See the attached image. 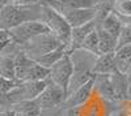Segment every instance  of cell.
Segmentation results:
<instances>
[{"label":"cell","mask_w":131,"mask_h":116,"mask_svg":"<svg viewBox=\"0 0 131 116\" xmlns=\"http://www.w3.org/2000/svg\"><path fill=\"white\" fill-rule=\"evenodd\" d=\"M34 8H37V5H29V7H21L15 4L7 5L5 8L0 10V29L10 30L21 25L23 22H26V21L41 20L42 3H41V9L38 12H33Z\"/></svg>","instance_id":"obj_1"},{"label":"cell","mask_w":131,"mask_h":116,"mask_svg":"<svg viewBox=\"0 0 131 116\" xmlns=\"http://www.w3.org/2000/svg\"><path fill=\"white\" fill-rule=\"evenodd\" d=\"M41 21L45 24L50 33L57 37L63 45L70 43V37H71V26L67 24L64 17L58 13L55 9L42 3V13H41Z\"/></svg>","instance_id":"obj_2"},{"label":"cell","mask_w":131,"mask_h":116,"mask_svg":"<svg viewBox=\"0 0 131 116\" xmlns=\"http://www.w3.org/2000/svg\"><path fill=\"white\" fill-rule=\"evenodd\" d=\"M60 45L63 43L57 37H54L51 33H46L31 38L30 40H28L26 43H24L20 47L26 54V56H29L33 60H37L38 57L43 56L51 50L59 47Z\"/></svg>","instance_id":"obj_3"},{"label":"cell","mask_w":131,"mask_h":116,"mask_svg":"<svg viewBox=\"0 0 131 116\" xmlns=\"http://www.w3.org/2000/svg\"><path fill=\"white\" fill-rule=\"evenodd\" d=\"M10 38L15 43H17L18 46H23L24 43H26L28 40H30L31 38H34L37 35L41 34H46L50 33L49 27L42 22L41 20H31V21H26L23 22L21 25L8 30Z\"/></svg>","instance_id":"obj_4"},{"label":"cell","mask_w":131,"mask_h":116,"mask_svg":"<svg viewBox=\"0 0 131 116\" xmlns=\"http://www.w3.org/2000/svg\"><path fill=\"white\" fill-rule=\"evenodd\" d=\"M66 98H67L66 91L58 85H55L49 78L45 90L39 94V97L36 99V102L38 103V106L42 111V110H51V108L62 107Z\"/></svg>","instance_id":"obj_5"},{"label":"cell","mask_w":131,"mask_h":116,"mask_svg":"<svg viewBox=\"0 0 131 116\" xmlns=\"http://www.w3.org/2000/svg\"><path fill=\"white\" fill-rule=\"evenodd\" d=\"M72 73H73L72 60L70 57V54H66L59 61H57L50 68V77L49 78L55 85L62 88L66 91V94H67L68 83H70V80L72 77Z\"/></svg>","instance_id":"obj_6"},{"label":"cell","mask_w":131,"mask_h":116,"mask_svg":"<svg viewBox=\"0 0 131 116\" xmlns=\"http://www.w3.org/2000/svg\"><path fill=\"white\" fill-rule=\"evenodd\" d=\"M54 9V8H52ZM58 13H60L67 24L72 27H78L84 24H88L96 20L97 8H86V9H66V8H55Z\"/></svg>","instance_id":"obj_7"},{"label":"cell","mask_w":131,"mask_h":116,"mask_svg":"<svg viewBox=\"0 0 131 116\" xmlns=\"http://www.w3.org/2000/svg\"><path fill=\"white\" fill-rule=\"evenodd\" d=\"M93 88H94V76L92 78H89L88 81L84 83V85H81L79 89H76L72 94H70V95L66 98V100L63 103L64 108H76V107H80L81 104L89 98Z\"/></svg>","instance_id":"obj_8"},{"label":"cell","mask_w":131,"mask_h":116,"mask_svg":"<svg viewBox=\"0 0 131 116\" xmlns=\"http://www.w3.org/2000/svg\"><path fill=\"white\" fill-rule=\"evenodd\" d=\"M96 27H97L96 20L91 21V22H88V24H84V25H81V26L72 27V29H71L70 43H68V50H70V52L73 51V50L81 48V45H83L84 39L88 37Z\"/></svg>","instance_id":"obj_9"},{"label":"cell","mask_w":131,"mask_h":116,"mask_svg":"<svg viewBox=\"0 0 131 116\" xmlns=\"http://www.w3.org/2000/svg\"><path fill=\"white\" fill-rule=\"evenodd\" d=\"M115 72H118V68L114 60V52L113 54H102L96 57L93 75H113Z\"/></svg>","instance_id":"obj_10"},{"label":"cell","mask_w":131,"mask_h":116,"mask_svg":"<svg viewBox=\"0 0 131 116\" xmlns=\"http://www.w3.org/2000/svg\"><path fill=\"white\" fill-rule=\"evenodd\" d=\"M98 27H101L102 30H105L106 33H109L110 35H113L115 39L118 38L119 33H121V29L123 26V21L118 14H115L113 10L109 12L102 20L101 22L97 25Z\"/></svg>","instance_id":"obj_11"},{"label":"cell","mask_w":131,"mask_h":116,"mask_svg":"<svg viewBox=\"0 0 131 116\" xmlns=\"http://www.w3.org/2000/svg\"><path fill=\"white\" fill-rule=\"evenodd\" d=\"M94 90L105 99L115 100V94L112 85L110 75H94Z\"/></svg>","instance_id":"obj_12"},{"label":"cell","mask_w":131,"mask_h":116,"mask_svg":"<svg viewBox=\"0 0 131 116\" xmlns=\"http://www.w3.org/2000/svg\"><path fill=\"white\" fill-rule=\"evenodd\" d=\"M66 54H70V50H68V46L67 45H60L59 47L51 50L50 52H47V54H45L43 56L38 57L36 61L38 63V64L46 67V68H51L54 64H55L57 61H59Z\"/></svg>","instance_id":"obj_13"},{"label":"cell","mask_w":131,"mask_h":116,"mask_svg":"<svg viewBox=\"0 0 131 116\" xmlns=\"http://www.w3.org/2000/svg\"><path fill=\"white\" fill-rule=\"evenodd\" d=\"M112 85L114 89L115 99H126L128 98V83L127 78L123 72H115L113 75H110Z\"/></svg>","instance_id":"obj_14"},{"label":"cell","mask_w":131,"mask_h":116,"mask_svg":"<svg viewBox=\"0 0 131 116\" xmlns=\"http://www.w3.org/2000/svg\"><path fill=\"white\" fill-rule=\"evenodd\" d=\"M15 52H5L4 51L0 54V76L2 77H5L9 80H16L15 59H13Z\"/></svg>","instance_id":"obj_15"},{"label":"cell","mask_w":131,"mask_h":116,"mask_svg":"<svg viewBox=\"0 0 131 116\" xmlns=\"http://www.w3.org/2000/svg\"><path fill=\"white\" fill-rule=\"evenodd\" d=\"M97 34H98V50H100V55L113 54L117 48V39L98 26H97Z\"/></svg>","instance_id":"obj_16"},{"label":"cell","mask_w":131,"mask_h":116,"mask_svg":"<svg viewBox=\"0 0 131 116\" xmlns=\"http://www.w3.org/2000/svg\"><path fill=\"white\" fill-rule=\"evenodd\" d=\"M114 60L119 72H125L131 63V45L117 47L114 51Z\"/></svg>","instance_id":"obj_17"},{"label":"cell","mask_w":131,"mask_h":116,"mask_svg":"<svg viewBox=\"0 0 131 116\" xmlns=\"http://www.w3.org/2000/svg\"><path fill=\"white\" fill-rule=\"evenodd\" d=\"M50 77V69L34 61L24 81H45Z\"/></svg>","instance_id":"obj_18"},{"label":"cell","mask_w":131,"mask_h":116,"mask_svg":"<svg viewBox=\"0 0 131 116\" xmlns=\"http://www.w3.org/2000/svg\"><path fill=\"white\" fill-rule=\"evenodd\" d=\"M112 10L121 18H131V0H113Z\"/></svg>","instance_id":"obj_19"},{"label":"cell","mask_w":131,"mask_h":116,"mask_svg":"<svg viewBox=\"0 0 131 116\" xmlns=\"http://www.w3.org/2000/svg\"><path fill=\"white\" fill-rule=\"evenodd\" d=\"M81 48L91 52V54L98 56L100 55V50H98V34H97V27L92 31V33L86 37L81 45Z\"/></svg>","instance_id":"obj_20"},{"label":"cell","mask_w":131,"mask_h":116,"mask_svg":"<svg viewBox=\"0 0 131 116\" xmlns=\"http://www.w3.org/2000/svg\"><path fill=\"white\" fill-rule=\"evenodd\" d=\"M131 45V24H123L121 33L117 38V47Z\"/></svg>","instance_id":"obj_21"},{"label":"cell","mask_w":131,"mask_h":116,"mask_svg":"<svg viewBox=\"0 0 131 116\" xmlns=\"http://www.w3.org/2000/svg\"><path fill=\"white\" fill-rule=\"evenodd\" d=\"M17 80H9V78H5V77H2L0 76V94H8L12 91L17 85H18Z\"/></svg>","instance_id":"obj_22"},{"label":"cell","mask_w":131,"mask_h":116,"mask_svg":"<svg viewBox=\"0 0 131 116\" xmlns=\"http://www.w3.org/2000/svg\"><path fill=\"white\" fill-rule=\"evenodd\" d=\"M62 107H57V108H51V110H42L41 113L38 116H63V111H60Z\"/></svg>","instance_id":"obj_23"},{"label":"cell","mask_w":131,"mask_h":116,"mask_svg":"<svg viewBox=\"0 0 131 116\" xmlns=\"http://www.w3.org/2000/svg\"><path fill=\"white\" fill-rule=\"evenodd\" d=\"M12 4H15V5H21V7L38 5V4H41V0H13Z\"/></svg>","instance_id":"obj_24"},{"label":"cell","mask_w":131,"mask_h":116,"mask_svg":"<svg viewBox=\"0 0 131 116\" xmlns=\"http://www.w3.org/2000/svg\"><path fill=\"white\" fill-rule=\"evenodd\" d=\"M126 75V78H127V83H128V98H131V64L127 67V69L123 72Z\"/></svg>","instance_id":"obj_25"},{"label":"cell","mask_w":131,"mask_h":116,"mask_svg":"<svg viewBox=\"0 0 131 116\" xmlns=\"http://www.w3.org/2000/svg\"><path fill=\"white\" fill-rule=\"evenodd\" d=\"M0 116H15V112L9 107H0Z\"/></svg>","instance_id":"obj_26"},{"label":"cell","mask_w":131,"mask_h":116,"mask_svg":"<svg viewBox=\"0 0 131 116\" xmlns=\"http://www.w3.org/2000/svg\"><path fill=\"white\" fill-rule=\"evenodd\" d=\"M0 107H10L7 94H0Z\"/></svg>","instance_id":"obj_27"},{"label":"cell","mask_w":131,"mask_h":116,"mask_svg":"<svg viewBox=\"0 0 131 116\" xmlns=\"http://www.w3.org/2000/svg\"><path fill=\"white\" fill-rule=\"evenodd\" d=\"M12 2L13 0H0V10H2L3 8H5L7 5L12 4Z\"/></svg>","instance_id":"obj_28"},{"label":"cell","mask_w":131,"mask_h":116,"mask_svg":"<svg viewBox=\"0 0 131 116\" xmlns=\"http://www.w3.org/2000/svg\"><path fill=\"white\" fill-rule=\"evenodd\" d=\"M41 2H43V0H41Z\"/></svg>","instance_id":"obj_29"}]
</instances>
